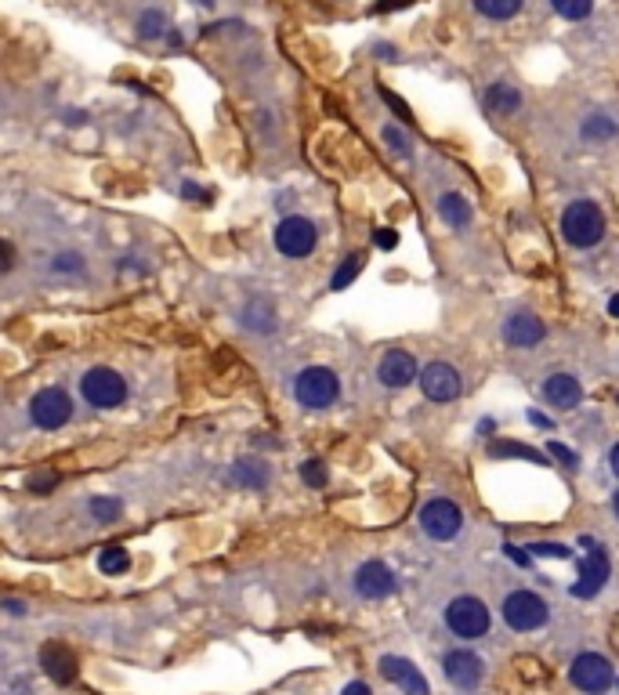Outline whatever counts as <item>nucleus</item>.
<instances>
[{
    "instance_id": "f257e3e1",
    "label": "nucleus",
    "mask_w": 619,
    "mask_h": 695,
    "mask_svg": "<svg viewBox=\"0 0 619 695\" xmlns=\"http://www.w3.org/2000/svg\"><path fill=\"white\" fill-rule=\"evenodd\" d=\"M562 236L569 247L591 250L605 239V214L594 200H572L562 210Z\"/></svg>"
},
{
    "instance_id": "f03ea898",
    "label": "nucleus",
    "mask_w": 619,
    "mask_h": 695,
    "mask_svg": "<svg viewBox=\"0 0 619 695\" xmlns=\"http://www.w3.org/2000/svg\"><path fill=\"white\" fill-rule=\"evenodd\" d=\"M294 399L305 410H330L341 399V377L330 366H305L294 377Z\"/></svg>"
},
{
    "instance_id": "7ed1b4c3",
    "label": "nucleus",
    "mask_w": 619,
    "mask_h": 695,
    "mask_svg": "<svg viewBox=\"0 0 619 695\" xmlns=\"http://www.w3.org/2000/svg\"><path fill=\"white\" fill-rule=\"evenodd\" d=\"M80 395L95 410H120L127 402V381L113 366H95L80 377Z\"/></svg>"
},
{
    "instance_id": "20e7f679",
    "label": "nucleus",
    "mask_w": 619,
    "mask_h": 695,
    "mask_svg": "<svg viewBox=\"0 0 619 695\" xmlns=\"http://www.w3.org/2000/svg\"><path fill=\"white\" fill-rule=\"evenodd\" d=\"M29 420H33V428L40 431H58L66 428L69 420H73V399H69L62 388H40L33 399H29Z\"/></svg>"
},
{
    "instance_id": "39448f33",
    "label": "nucleus",
    "mask_w": 619,
    "mask_h": 695,
    "mask_svg": "<svg viewBox=\"0 0 619 695\" xmlns=\"http://www.w3.org/2000/svg\"><path fill=\"white\" fill-rule=\"evenodd\" d=\"M446 627L464 641L486 638L489 630V609L471 594H460L446 605Z\"/></svg>"
},
{
    "instance_id": "423d86ee",
    "label": "nucleus",
    "mask_w": 619,
    "mask_h": 695,
    "mask_svg": "<svg viewBox=\"0 0 619 695\" xmlns=\"http://www.w3.org/2000/svg\"><path fill=\"white\" fill-rule=\"evenodd\" d=\"M315 247H319V229H315V221L301 218V214H290V218H283L276 225V250L283 254V258H308V254H315Z\"/></svg>"
},
{
    "instance_id": "0eeeda50",
    "label": "nucleus",
    "mask_w": 619,
    "mask_h": 695,
    "mask_svg": "<svg viewBox=\"0 0 619 695\" xmlns=\"http://www.w3.org/2000/svg\"><path fill=\"white\" fill-rule=\"evenodd\" d=\"M569 681L580 688V692L601 695V692H609V688L616 685V670H612L609 659L598 656V652H580V656L572 659Z\"/></svg>"
},
{
    "instance_id": "6e6552de",
    "label": "nucleus",
    "mask_w": 619,
    "mask_h": 695,
    "mask_svg": "<svg viewBox=\"0 0 619 695\" xmlns=\"http://www.w3.org/2000/svg\"><path fill=\"white\" fill-rule=\"evenodd\" d=\"M460 525H464V511H460L453 500H446V496H435V500H428V504L420 507V529L431 536V540H453V536L460 533Z\"/></svg>"
},
{
    "instance_id": "1a4fd4ad",
    "label": "nucleus",
    "mask_w": 619,
    "mask_h": 695,
    "mask_svg": "<svg viewBox=\"0 0 619 695\" xmlns=\"http://www.w3.org/2000/svg\"><path fill=\"white\" fill-rule=\"evenodd\" d=\"M547 601L540 598V594L533 591H515V594H507L504 598V623L511 630H536L547 623Z\"/></svg>"
},
{
    "instance_id": "9d476101",
    "label": "nucleus",
    "mask_w": 619,
    "mask_h": 695,
    "mask_svg": "<svg viewBox=\"0 0 619 695\" xmlns=\"http://www.w3.org/2000/svg\"><path fill=\"white\" fill-rule=\"evenodd\" d=\"M420 388H424V395H428L431 402H453L460 399V391H464V384H460V373L457 366H449V362H428V366H420Z\"/></svg>"
},
{
    "instance_id": "9b49d317",
    "label": "nucleus",
    "mask_w": 619,
    "mask_h": 695,
    "mask_svg": "<svg viewBox=\"0 0 619 695\" xmlns=\"http://www.w3.org/2000/svg\"><path fill=\"white\" fill-rule=\"evenodd\" d=\"M442 674L449 677V685H457L460 692H475L486 681V663L471 652V648H453L442 659Z\"/></svg>"
},
{
    "instance_id": "f8f14e48",
    "label": "nucleus",
    "mask_w": 619,
    "mask_h": 695,
    "mask_svg": "<svg viewBox=\"0 0 619 695\" xmlns=\"http://www.w3.org/2000/svg\"><path fill=\"white\" fill-rule=\"evenodd\" d=\"M587 558L580 562V580L572 583V598H594V594L609 583V572H612V565H609V554L601 551V543H594V547H587Z\"/></svg>"
},
{
    "instance_id": "ddd939ff",
    "label": "nucleus",
    "mask_w": 619,
    "mask_h": 695,
    "mask_svg": "<svg viewBox=\"0 0 619 695\" xmlns=\"http://www.w3.org/2000/svg\"><path fill=\"white\" fill-rule=\"evenodd\" d=\"M40 667H44V674H48L55 685H73L80 674L77 652H73L66 641H48V645L40 648Z\"/></svg>"
},
{
    "instance_id": "4468645a",
    "label": "nucleus",
    "mask_w": 619,
    "mask_h": 695,
    "mask_svg": "<svg viewBox=\"0 0 619 695\" xmlns=\"http://www.w3.org/2000/svg\"><path fill=\"white\" fill-rule=\"evenodd\" d=\"M417 377H420L417 359H413L406 348H391V352L381 359V366H377V381H381L384 388H395V391L410 388Z\"/></svg>"
},
{
    "instance_id": "2eb2a0df",
    "label": "nucleus",
    "mask_w": 619,
    "mask_h": 695,
    "mask_svg": "<svg viewBox=\"0 0 619 695\" xmlns=\"http://www.w3.org/2000/svg\"><path fill=\"white\" fill-rule=\"evenodd\" d=\"M381 677L391 685H399L406 695H431L428 677L420 674L406 656H381Z\"/></svg>"
},
{
    "instance_id": "dca6fc26",
    "label": "nucleus",
    "mask_w": 619,
    "mask_h": 695,
    "mask_svg": "<svg viewBox=\"0 0 619 695\" xmlns=\"http://www.w3.org/2000/svg\"><path fill=\"white\" fill-rule=\"evenodd\" d=\"M547 337V326H543L540 315L533 312H515V315H507V323H504V341L511 344V348H536V344Z\"/></svg>"
},
{
    "instance_id": "f3484780",
    "label": "nucleus",
    "mask_w": 619,
    "mask_h": 695,
    "mask_svg": "<svg viewBox=\"0 0 619 695\" xmlns=\"http://www.w3.org/2000/svg\"><path fill=\"white\" fill-rule=\"evenodd\" d=\"M355 591H359V598H370V601L388 598V594H395V572L384 562L359 565V572H355Z\"/></svg>"
},
{
    "instance_id": "a211bd4d",
    "label": "nucleus",
    "mask_w": 619,
    "mask_h": 695,
    "mask_svg": "<svg viewBox=\"0 0 619 695\" xmlns=\"http://www.w3.org/2000/svg\"><path fill=\"white\" fill-rule=\"evenodd\" d=\"M543 399L558 406V410H576L583 402V388L572 373H551L547 384H543Z\"/></svg>"
},
{
    "instance_id": "6ab92c4d",
    "label": "nucleus",
    "mask_w": 619,
    "mask_h": 695,
    "mask_svg": "<svg viewBox=\"0 0 619 695\" xmlns=\"http://www.w3.org/2000/svg\"><path fill=\"white\" fill-rule=\"evenodd\" d=\"M268 478H272V471H268L265 460H254V457H243L232 464L229 471V482L239 489H250V493H261V489H268Z\"/></svg>"
},
{
    "instance_id": "aec40b11",
    "label": "nucleus",
    "mask_w": 619,
    "mask_h": 695,
    "mask_svg": "<svg viewBox=\"0 0 619 695\" xmlns=\"http://www.w3.org/2000/svg\"><path fill=\"white\" fill-rule=\"evenodd\" d=\"M239 323L250 334H272L276 330V308L265 297H250L247 305H243V312H239Z\"/></svg>"
},
{
    "instance_id": "412c9836",
    "label": "nucleus",
    "mask_w": 619,
    "mask_h": 695,
    "mask_svg": "<svg viewBox=\"0 0 619 695\" xmlns=\"http://www.w3.org/2000/svg\"><path fill=\"white\" fill-rule=\"evenodd\" d=\"M439 218L449 229H467L471 225V203L460 192H442L439 196Z\"/></svg>"
},
{
    "instance_id": "4be33fe9",
    "label": "nucleus",
    "mask_w": 619,
    "mask_h": 695,
    "mask_svg": "<svg viewBox=\"0 0 619 695\" xmlns=\"http://www.w3.org/2000/svg\"><path fill=\"white\" fill-rule=\"evenodd\" d=\"M489 457L500 460V457H518V460H529V464H547V453H540V449L533 446H522V442H515V438H496V442H489Z\"/></svg>"
},
{
    "instance_id": "5701e85b",
    "label": "nucleus",
    "mask_w": 619,
    "mask_h": 695,
    "mask_svg": "<svg viewBox=\"0 0 619 695\" xmlns=\"http://www.w3.org/2000/svg\"><path fill=\"white\" fill-rule=\"evenodd\" d=\"M48 268H51V276L80 279V276H87V258L80 250H58V254H51Z\"/></svg>"
},
{
    "instance_id": "b1692460",
    "label": "nucleus",
    "mask_w": 619,
    "mask_h": 695,
    "mask_svg": "<svg viewBox=\"0 0 619 695\" xmlns=\"http://www.w3.org/2000/svg\"><path fill=\"white\" fill-rule=\"evenodd\" d=\"M580 134H583V142H591V145H605V142H612V138H616V134H619V124H616V120H612V116L594 113V116H587V120H583Z\"/></svg>"
},
{
    "instance_id": "393cba45",
    "label": "nucleus",
    "mask_w": 619,
    "mask_h": 695,
    "mask_svg": "<svg viewBox=\"0 0 619 695\" xmlns=\"http://www.w3.org/2000/svg\"><path fill=\"white\" fill-rule=\"evenodd\" d=\"M98 572H105V576H124V572H131V551L120 547V543H105L102 551H98Z\"/></svg>"
},
{
    "instance_id": "a878e982",
    "label": "nucleus",
    "mask_w": 619,
    "mask_h": 695,
    "mask_svg": "<svg viewBox=\"0 0 619 695\" xmlns=\"http://www.w3.org/2000/svg\"><path fill=\"white\" fill-rule=\"evenodd\" d=\"M486 105L493 109V113H518L522 109V95H518V87L511 84H493L486 91Z\"/></svg>"
},
{
    "instance_id": "bb28decb",
    "label": "nucleus",
    "mask_w": 619,
    "mask_h": 695,
    "mask_svg": "<svg viewBox=\"0 0 619 695\" xmlns=\"http://www.w3.org/2000/svg\"><path fill=\"white\" fill-rule=\"evenodd\" d=\"M87 515L95 518L98 525H113L116 518L124 515V500H116V496H91L87 500Z\"/></svg>"
},
{
    "instance_id": "cd10ccee",
    "label": "nucleus",
    "mask_w": 619,
    "mask_h": 695,
    "mask_svg": "<svg viewBox=\"0 0 619 695\" xmlns=\"http://www.w3.org/2000/svg\"><path fill=\"white\" fill-rule=\"evenodd\" d=\"M471 4H475L478 15H486L493 22L515 19L518 11H522V0H471Z\"/></svg>"
},
{
    "instance_id": "c85d7f7f",
    "label": "nucleus",
    "mask_w": 619,
    "mask_h": 695,
    "mask_svg": "<svg viewBox=\"0 0 619 695\" xmlns=\"http://www.w3.org/2000/svg\"><path fill=\"white\" fill-rule=\"evenodd\" d=\"M362 265H366V254H359V250H355V254H348V258L341 261V268L330 276V290H348V286L359 279Z\"/></svg>"
},
{
    "instance_id": "c756f323",
    "label": "nucleus",
    "mask_w": 619,
    "mask_h": 695,
    "mask_svg": "<svg viewBox=\"0 0 619 695\" xmlns=\"http://www.w3.org/2000/svg\"><path fill=\"white\" fill-rule=\"evenodd\" d=\"M381 142H384V149H388L391 156H399V160H410V153H413L410 145L413 142H410V134L402 131L399 124H384L381 127Z\"/></svg>"
},
{
    "instance_id": "7c9ffc66",
    "label": "nucleus",
    "mask_w": 619,
    "mask_h": 695,
    "mask_svg": "<svg viewBox=\"0 0 619 695\" xmlns=\"http://www.w3.org/2000/svg\"><path fill=\"white\" fill-rule=\"evenodd\" d=\"M138 37L142 40H160L167 37V15L160 8H149L138 15Z\"/></svg>"
},
{
    "instance_id": "2f4dec72",
    "label": "nucleus",
    "mask_w": 619,
    "mask_h": 695,
    "mask_svg": "<svg viewBox=\"0 0 619 695\" xmlns=\"http://www.w3.org/2000/svg\"><path fill=\"white\" fill-rule=\"evenodd\" d=\"M58 482H62V478H58V471L44 467V471H29L22 486H26V493H33V496H48V493H55V489H58Z\"/></svg>"
},
{
    "instance_id": "473e14b6",
    "label": "nucleus",
    "mask_w": 619,
    "mask_h": 695,
    "mask_svg": "<svg viewBox=\"0 0 619 695\" xmlns=\"http://www.w3.org/2000/svg\"><path fill=\"white\" fill-rule=\"evenodd\" d=\"M551 8L558 11L565 22H583V19H591L594 0H551Z\"/></svg>"
},
{
    "instance_id": "72a5a7b5",
    "label": "nucleus",
    "mask_w": 619,
    "mask_h": 695,
    "mask_svg": "<svg viewBox=\"0 0 619 695\" xmlns=\"http://www.w3.org/2000/svg\"><path fill=\"white\" fill-rule=\"evenodd\" d=\"M301 482H305L308 489H326L330 486V471H326V464L319 457L305 460L301 464Z\"/></svg>"
},
{
    "instance_id": "f704fd0d",
    "label": "nucleus",
    "mask_w": 619,
    "mask_h": 695,
    "mask_svg": "<svg viewBox=\"0 0 619 695\" xmlns=\"http://www.w3.org/2000/svg\"><path fill=\"white\" fill-rule=\"evenodd\" d=\"M525 551L533 554V558H562V562H569L572 551L565 547V543H529Z\"/></svg>"
},
{
    "instance_id": "c9c22d12",
    "label": "nucleus",
    "mask_w": 619,
    "mask_h": 695,
    "mask_svg": "<svg viewBox=\"0 0 619 695\" xmlns=\"http://www.w3.org/2000/svg\"><path fill=\"white\" fill-rule=\"evenodd\" d=\"M547 457L558 460V464H565L569 471H576V467H580V457H576L569 446H562V442H547Z\"/></svg>"
},
{
    "instance_id": "e433bc0d",
    "label": "nucleus",
    "mask_w": 619,
    "mask_h": 695,
    "mask_svg": "<svg viewBox=\"0 0 619 695\" xmlns=\"http://www.w3.org/2000/svg\"><path fill=\"white\" fill-rule=\"evenodd\" d=\"M373 243L381 250H395L399 247V232L391 229V225H381V229H373Z\"/></svg>"
},
{
    "instance_id": "4c0bfd02",
    "label": "nucleus",
    "mask_w": 619,
    "mask_h": 695,
    "mask_svg": "<svg viewBox=\"0 0 619 695\" xmlns=\"http://www.w3.org/2000/svg\"><path fill=\"white\" fill-rule=\"evenodd\" d=\"M381 98H384V102L391 105V109H395V113H399V120H402V124H413V116H410V105L402 102L399 95H391L388 87H381Z\"/></svg>"
},
{
    "instance_id": "58836bf2",
    "label": "nucleus",
    "mask_w": 619,
    "mask_h": 695,
    "mask_svg": "<svg viewBox=\"0 0 619 695\" xmlns=\"http://www.w3.org/2000/svg\"><path fill=\"white\" fill-rule=\"evenodd\" d=\"M15 261H19L15 247H11L8 239H0V276H4V272H11V268H15Z\"/></svg>"
},
{
    "instance_id": "ea45409f",
    "label": "nucleus",
    "mask_w": 619,
    "mask_h": 695,
    "mask_svg": "<svg viewBox=\"0 0 619 695\" xmlns=\"http://www.w3.org/2000/svg\"><path fill=\"white\" fill-rule=\"evenodd\" d=\"M504 554H507V558H511L515 565H529V562H533V554L525 551V547H518V543H504Z\"/></svg>"
},
{
    "instance_id": "a19ab883",
    "label": "nucleus",
    "mask_w": 619,
    "mask_h": 695,
    "mask_svg": "<svg viewBox=\"0 0 619 695\" xmlns=\"http://www.w3.org/2000/svg\"><path fill=\"white\" fill-rule=\"evenodd\" d=\"M0 612H8V616H26L29 605L22 598H0Z\"/></svg>"
},
{
    "instance_id": "79ce46f5",
    "label": "nucleus",
    "mask_w": 619,
    "mask_h": 695,
    "mask_svg": "<svg viewBox=\"0 0 619 695\" xmlns=\"http://www.w3.org/2000/svg\"><path fill=\"white\" fill-rule=\"evenodd\" d=\"M181 196H185V200H210V192L200 189L196 181H185V185H181Z\"/></svg>"
},
{
    "instance_id": "37998d69",
    "label": "nucleus",
    "mask_w": 619,
    "mask_h": 695,
    "mask_svg": "<svg viewBox=\"0 0 619 695\" xmlns=\"http://www.w3.org/2000/svg\"><path fill=\"white\" fill-rule=\"evenodd\" d=\"M406 4H413V0H377L373 11H399V8H406Z\"/></svg>"
},
{
    "instance_id": "c03bdc74",
    "label": "nucleus",
    "mask_w": 619,
    "mask_h": 695,
    "mask_svg": "<svg viewBox=\"0 0 619 695\" xmlns=\"http://www.w3.org/2000/svg\"><path fill=\"white\" fill-rule=\"evenodd\" d=\"M525 420H529V424H536V428H551V417H547V413H540V410H529V413H525Z\"/></svg>"
},
{
    "instance_id": "a18cd8bd",
    "label": "nucleus",
    "mask_w": 619,
    "mask_h": 695,
    "mask_svg": "<svg viewBox=\"0 0 619 695\" xmlns=\"http://www.w3.org/2000/svg\"><path fill=\"white\" fill-rule=\"evenodd\" d=\"M341 695H373V692H370V685H366V681H352V685L344 688Z\"/></svg>"
},
{
    "instance_id": "49530a36",
    "label": "nucleus",
    "mask_w": 619,
    "mask_h": 695,
    "mask_svg": "<svg viewBox=\"0 0 619 695\" xmlns=\"http://www.w3.org/2000/svg\"><path fill=\"white\" fill-rule=\"evenodd\" d=\"M373 51H377V55H381V58H384V62H391V58L399 55V51L391 48V44H377V48H373Z\"/></svg>"
},
{
    "instance_id": "de8ad7c7",
    "label": "nucleus",
    "mask_w": 619,
    "mask_h": 695,
    "mask_svg": "<svg viewBox=\"0 0 619 695\" xmlns=\"http://www.w3.org/2000/svg\"><path fill=\"white\" fill-rule=\"evenodd\" d=\"M609 467H612V475L619 478V442L612 446V453H609Z\"/></svg>"
},
{
    "instance_id": "09e8293b",
    "label": "nucleus",
    "mask_w": 619,
    "mask_h": 695,
    "mask_svg": "<svg viewBox=\"0 0 619 695\" xmlns=\"http://www.w3.org/2000/svg\"><path fill=\"white\" fill-rule=\"evenodd\" d=\"M609 315H612V319H619V294L609 297Z\"/></svg>"
},
{
    "instance_id": "8fccbe9b",
    "label": "nucleus",
    "mask_w": 619,
    "mask_h": 695,
    "mask_svg": "<svg viewBox=\"0 0 619 695\" xmlns=\"http://www.w3.org/2000/svg\"><path fill=\"white\" fill-rule=\"evenodd\" d=\"M612 511H616V518H619V489L612 493Z\"/></svg>"
},
{
    "instance_id": "3c124183",
    "label": "nucleus",
    "mask_w": 619,
    "mask_h": 695,
    "mask_svg": "<svg viewBox=\"0 0 619 695\" xmlns=\"http://www.w3.org/2000/svg\"><path fill=\"white\" fill-rule=\"evenodd\" d=\"M196 4H203V8H210V4H214V0H196Z\"/></svg>"
},
{
    "instance_id": "603ef678",
    "label": "nucleus",
    "mask_w": 619,
    "mask_h": 695,
    "mask_svg": "<svg viewBox=\"0 0 619 695\" xmlns=\"http://www.w3.org/2000/svg\"><path fill=\"white\" fill-rule=\"evenodd\" d=\"M616 688H619V677H616Z\"/></svg>"
},
{
    "instance_id": "864d4df0",
    "label": "nucleus",
    "mask_w": 619,
    "mask_h": 695,
    "mask_svg": "<svg viewBox=\"0 0 619 695\" xmlns=\"http://www.w3.org/2000/svg\"><path fill=\"white\" fill-rule=\"evenodd\" d=\"M616 402H619V395H616Z\"/></svg>"
}]
</instances>
